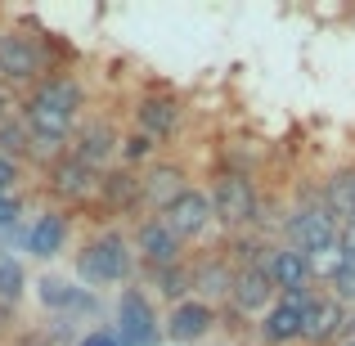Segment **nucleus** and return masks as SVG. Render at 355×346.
<instances>
[{"instance_id": "obj_1", "label": "nucleus", "mask_w": 355, "mask_h": 346, "mask_svg": "<svg viewBox=\"0 0 355 346\" xmlns=\"http://www.w3.org/2000/svg\"><path fill=\"white\" fill-rule=\"evenodd\" d=\"M77 275H81V284H90V288L121 284V279H130V248L117 234H99V239H90L86 248L77 252Z\"/></svg>"}, {"instance_id": "obj_2", "label": "nucleus", "mask_w": 355, "mask_h": 346, "mask_svg": "<svg viewBox=\"0 0 355 346\" xmlns=\"http://www.w3.org/2000/svg\"><path fill=\"white\" fill-rule=\"evenodd\" d=\"M207 198H211V220H220L225 230H243L257 220V184L248 175H220Z\"/></svg>"}, {"instance_id": "obj_3", "label": "nucleus", "mask_w": 355, "mask_h": 346, "mask_svg": "<svg viewBox=\"0 0 355 346\" xmlns=\"http://www.w3.org/2000/svg\"><path fill=\"white\" fill-rule=\"evenodd\" d=\"M72 162H81L86 171H95V175H104L108 171V162L117 157V148H121V135H117V126L108 117H90L86 126H77L72 130Z\"/></svg>"}, {"instance_id": "obj_4", "label": "nucleus", "mask_w": 355, "mask_h": 346, "mask_svg": "<svg viewBox=\"0 0 355 346\" xmlns=\"http://www.w3.org/2000/svg\"><path fill=\"white\" fill-rule=\"evenodd\" d=\"M23 126H27V139H32V148L41 157H63V148L72 144L77 121H72L68 113H54V108L27 99V104H23Z\"/></svg>"}, {"instance_id": "obj_5", "label": "nucleus", "mask_w": 355, "mask_h": 346, "mask_svg": "<svg viewBox=\"0 0 355 346\" xmlns=\"http://www.w3.org/2000/svg\"><path fill=\"white\" fill-rule=\"evenodd\" d=\"M41 77H45L41 41H32L23 32H0V81L23 86V81H41Z\"/></svg>"}, {"instance_id": "obj_6", "label": "nucleus", "mask_w": 355, "mask_h": 346, "mask_svg": "<svg viewBox=\"0 0 355 346\" xmlns=\"http://www.w3.org/2000/svg\"><path fill=\"white\" fill-rule=\"evenodd\" d=\"M338 234H342V225L324 207H306V211H297L293 225H288V248H297L302 257H320V252L338 248Z\"/></svg>"}, {"instance_id": "obj_7", "label": "nucleus", "mask_w": 355, "mask_h": 346, "mask_svg": "<svg viewBox=\"0 0 355 346\" xmlns=\"http://www.w3.org/2000/svg\"><path fill=\"white\" fill-rule=\"evenodd\" d=\"M117 342L121 346H153L157 342V315H153V302H148L139 288H126L117 302Z\"/></svg>"}, {"instance_id": "obj_8", "label": "nucleus", "mask_w": 355, "mask_h": 346, "mask_svg": "<svg viewBox=\"0 0 355 346\" xmlns=\"http://www.w3.org/2000/svg\"><path fill=\"white\" fill-rule=\"evenodd\" d=\"M157 220H162V225L171 230L180 243L202 239V234L211 230V198H207L202 189H184L180 198H175V202H171V207H166Z\"/></svg>"}, {"instance_id": "obj_9", "label": "nucleus", "mask_w": 355, "mask_h": 346, "mask_svg": "<svg viewBox=\"0 0 355 346\" xmlns=\"http://www.w3.org/2000/svg\"><path fill=\"white\" fill-rule=\"evenodd\" d=\"M257 270L270 279V288H275V293H293V288H306V284H311V261H306L297 248H288V243L266 248V257L257 261Z\"/></svg>"}, {"instance_id": "obj_10", "label": "nucleus", "mask_w": 355, "mask_h": 346, "mask_svg": "<svg viewBox=\"0 0 355 346\" xmlns=\"http://www.w3.org/2000/svg\"><path fill=\"white\" fill-rule=\"evenodd\" d=\"M135 252H139V261H144L148 270H171V266H180L184 243L175 239L157 216H148L144 225L135 230Z\"/></svg>"}, {"instance_id": "obj_11", "label": "nucleus", "mask_w": 355, "mask_h": 346, "mask_svg": "<svg viewBox=\"0 0 355 346\" xmlns=\"http://www.w3.org/2000/svg\"><path fill=\"white\" fill-rule=\"evenodd\" d=\"M211 324H216V306L184 297V302H175L171 315H166V338L180 342V346H193L211 333Z\"/></svg>"}, {"instance_id": "obj_12", "label": "nucleus", "mask_w": 355, "mask_h": 346, "mask_svg": "<svg viewBox=\"0 0 355 346\" xmlns=\"http://www.w3.org/2000/svg\"><path fill=\"white\" fill-rule=\"evenodd\" d=\"M184 189H189V184H184V171L175 162H153L144 175H139V202H144V207H153L157 216H162V211L171 207Z\"/></svg>"}, {"instance_id": "obj_13", "label": "nucleus", "mask_w": 355, "mask_h": 346, "mask_svg": "<svg viewBox=\"0 0 355 346\" xmlns=\"http://www.w3.org/2000/svg\"><path fill=\"white\" fill-rule=\"evenodd\" d=\"M230 302H234L239 315H266L270 306L279 302V293L270 288V279L261 275L257 266H243L234 270V288H230Z\"/></svg>"}, {"instance_id": "obj_14", "label": "nucleus", "mask_w": 355, "mask_h": 346, "mask_svg": "<svg viewBox=\"0 0 355 346\" xmlns=\"http://www.w3.org/2000/svg\"><path fill=\"white\" fill-rule=\"evenodd\" d=\"M180 99L175 95H144L135 104V121H139V135H148L157 144V139L175 135V126H180Z\"/></svg>"}, {"instance_id": "obj_15", "label": "nucleus", "mask_w": 355, "mask_h": 346, "mask_svg": "<svg viewBox=\"0 0 355 346\" xmlns=\"http://www.w3.org/2000/svg\"><path fill=\"white\" fill-rule=\"evenodd\" d=\"M50 189L59 193V198H68V202H90L99 193V175L86 171L81 162H72V157L63 153V157L50 162Z\"/></svg>"}, {"instance_id": "obj_16", "label": "nucleus", "mask_w": 355, "mask_h": 346, "mask_svg": "<svg viewBox=\"0 0 355 346\" xmlns=\"http://www.w3.org/2000/svg\"><path fill=\"white\" fill-rule=\"evenodd\" d=\"M342 320H347V311H342V306L333 302L329 293H324L320 302H315L311 311L302 315V342H306V346H329V342H342Z\"/></svg>"}, {"instance_id": "obj_17", "label": "nucleus", "mask_w": 355, "mask_h": 346, "mask_svg": "<svg viewBox=\"0 0 355 346\" xmlns=\"http://www.w3.org/2000/svg\"><path fill=\"white\" fill-rule=\"evenodd\" d=\"M32 104H45V108H54V113L77 117L81 108H86V90H81V81H77V77L59 72V77H41V81H36Z\"/></svg>"}, {"instance_id": "obj_18", "label": "nucleus", "mask_w": 355, "mask_h": 346, "mask_svg": "<svg viewBox=\"0 0 355 346\" xmlns=\"http://www.w3.org/2000/svg\"><path fill=\"white\" fill-rule=\"evenodd\" d=\"M230 288H234V270L225 266V261H198V266H189V293L193 302H225Z\"/></svg>"}, {"instance_id": "obj_19", "label": "nucleus", "mask_w": 355, "mask_h": 346, "mask_svg": "<svg viewBox=\"0 0 355 346\" xmlns=\"http://www.w3.org/2000/svg\"><path fill=\"white\" fill-rule=\"evenodd\" d=\"M23 243H27V252L41 257V261L59 257L63 243H68V216H63V211H45V216H36L32 230L23 234Z\"/></svg>"}, {"instance_id": "obj_20", "label": "nucleus", "mask_w": 355, "mask_h": 346, "mask_svg": "<svg viewBox=\"0 0 355 346\" xmlns=\"http://www.w3.org/2000/svg\"><path fill=\"white\" fill-rule=\"evenodd\" d=\"M320 207L329 211L338 225L355 220V166H342L324 180V193H320Z\"/></svg>"}, {"instance_id": "obj_21", "label": "nucleus", "mask_w": 355, "mask_h": 346, "mask_svg": "<svg viewBox=\"0 0 355 346\" xmlns=\"http://www.w3.org/2000/svg\"><path fill=\"white\" fill-rule=\"evenodd\" d=\"M36 297H41V306H50V311H95V297L86 293V288L68 284V279L59 275H45L41 284H36Z\"/></svg>"}, {"instance_id": "obj_22", "label": "nucleus", "mask_w": 355, "mask_h": 346, "mask_svg": "<svg viewBox=\"0 0 355 346\" xmlns=\"http://www.w3.org/2000/svg\"><path fill=\"white\" fill-rule=\"evenodd\" d=\"M95 198H104V207H113V211H135L139 207V175L130 171V166L104 171L99 175V193Z\"/></svg>"}, {"instance_id": "obj_23", "label": "nucleus", "mask_w": 355, "mask_h": 346, "mask_svg": "<svg viewBox=\"0 0 355 346\" xmlns=\"http://www.w3.org/2000/svg\"><path fill=\"white\" fill-rule=\"evenodd\" d=\"M261 342L266 346H293V342H302V315H293V311H284V306H270L266 311V320H261Z\"/></svg>"}, {"instance_id": "obj_24", "label": "nucleus", "mask_w": 355, "mask_h": 346, "mask_svg": "<svg viewBox=\"0 0 355 346\" xmlns=\"http://www.w3.org/2000/svg\"><path fill=\"white\" fill-rule=\"evenodd\" d=\"M0 157H9V162L32 157V139H27L23 117H0Z\"/></svg>"}, {"instance_id": "obj_25", "label": "nucleus", "mask_w": 355, "mask_h": 346, "mask_svg": "<svg viewBox=\"0 0 355 346\" xmlns=\"http://www.w3.org/2000/svg\"><path fill=\"white\" fill-rule=\"evenodd\" d=\"M324 293L333 297V302L347 311V306H355V257H342V266H338V275L329 279V288Z\"/></svg>"}, {"instance_id": "obj_26", "label": "nucleus", "mask_w": 355, "mask_h": 346, "mask_svg": "<svg viewBox=\"0 0 355 346\" xmlns=\"http://www.w3.org/2000/svg\"><path fill=\"white\" fill-rule=\"evenodd\" d=\"M23 288H27L23 266H18L9 252H0V302H18V297H23Z\"/></svg>"}, {"instance_id": "obj_27", "label": "nucleus", "mask_w": 355, "mask_h": 346, "mask_svg": "<svg viewBox=\"0 0 355 346\" xmlns=\"http://www.w3.org/2000/svg\"><path fill=\"white\" fill-rule=\"evenodd\" d=\"M153 279H157V288H162V297H166L171 306L189 297V270H184V266H171V270H153Z\"/></svg>"}, {"instance_id": "obj_28", "label": "nucleus", "mask_w": 355, "mask_h": 346, "mask_svg": "<svg viewBox=\"0 0 355 346\" xmlns=\"http://www.w3.org/2000/svg\"><path fill=\"white\" fill-rule=\"evenodd\" d=\"M320 297H324V288H311V284H306V288H293V293H279V306H284V311H293V315H306L315 302H320Z\"/></svg>"}, {"instance_id": "obj_29", "label": "nucleus", "mask_w": 355, "mask_h": 346, "mask_svg": "<svg viewBox=\"0 0 355 346\" xmlns=\"http://www.w3.org/2000/svg\"><path fill=\"white\" fill-rule=\"evenodd\" d=\"M153 139H148V135H139V130H130V135H121V148H117V153L121 157H126V162H148V157H153Z\"/></svg>"}, {"instance_id": "obj_30", "label": "nucleus", "mask_w": 355, "mask_h": 346, "mask_svg": "<svg viewBox=\"0 0 355 346\" xmlns=\"http://www.w3.org/2000/svg\"><path fill=\"white\" fill-rule=\"evenodd\" d=\"M18 180H23V166H18V162H9V157H0V198H5V193L14 189Z\"/></svg>"}, {"instance_id": "obj_31", "label": "nucleus", "mask_w": 355, "mask_h": 346, "mask_svg": "<svg viewBox=\"0 0 355 346\" xmlns=\"http://www.w3.org/2000/svg\"><path fill=\"white\" fill-rule=\"evenodd\" d=\"M18 211H23V207H18V198H9V193H5V198H0V230H14Z\"/></svg>"}, {"instance_id": "obj_32", "label": "nucleus", "mask_w": 355, "mask_h": 346, "mask_svg": "<svg viewBox=\"0 0 355 346\" xmlns=\"http://www.w3.org/2000/svg\"><path fill=\"white\" fill-rule=\"evenodd\" d=\"M81 346H121V342H117L113 329H95V333H86V338H81Z\"/></svg>"}, {"instance_id": "obj_33", "label": "nucleus", "mask_w": 355, "mask_h": 346, "mask_svg": "<svg viewBox=\"0 0 355 346\" xmlns=\"http://www.w3.org/2000/svg\"><path fill=\"white\" fill-rule=\"evenodd\" d=\"M338 248H342V257H355V220H347V225H342Z\"/></svg>"}, {"instance_id": "obj_34", "label": "nucleus", "mask_w": 355, "mask_h": 346, "mask_svg": "<svg viewBox=\"0 0 355 346\" xmlns=\"http://www.w3.org/2000/svg\"><path fill=\"white\" fill-rule=\"evenodd\" d=\"M338 346H355V338H342V342H338Z\"/></svg>"}]
</instances>
